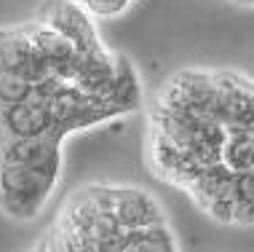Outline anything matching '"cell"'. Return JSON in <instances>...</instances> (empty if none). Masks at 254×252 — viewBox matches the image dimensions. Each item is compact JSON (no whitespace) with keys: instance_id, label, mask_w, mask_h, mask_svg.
<instances>
[{"instance_id":"277c9868","label":"cell","mask_w":254,"mask_h":252,"mask_svg":"<svg viewBox=\"0 0 254 252\" xmlns=\"http://www.w3.org/2000/svg\"><path fill=\"white\" fill-rule=\"evenodd\" d=\"M233 5H238V8H254V0H230Z\"/></svg>"},{"instance_id":"6da1fadb","label":"cell","mask_w":254,"mask_h":252,"mask_svg":"<svg viewBox=\"0 0 254 252\" xmlns=\"http://www.w3.org/2000/svg\"><path fill=\"white\" fill-rule=\"evenodd\" d=\"M147 172L219 226L254 228V76L185 65L145 105Z\"/></svg>"},{"instance_id":"5b68a950","label":"cell","mask_w":254,"mask_h":252,"mask_svg":"<svg viewBox=\"0 0 254 252\" xmlns=\"http://www.w3.org/2000/svg\"><path fill=\"white\" fill-rule=\"evenodd\" d=\"M72 3H78V5H80V3H83V0H72Z\"/></svg>"},{"instance_id":"3957f363","label":"cell","mask_w":254,"mask_h":252,"mask_svg":"<svg viewBox=\"0 0 254 252\" xmlns=\"http://www.w3.org/2000/svg\"><path fill=\"white\" fill-rule=\"evenodd\" d=\"M136 0H83L80 8L97 22V19H121L134 8Z\"/></svg>"},{"instance_id":"7a4b0ae2","label":"cell","mask_w":254,"mask_h":252,"mask_svg":"<svg viewBox=\"0 0 254 252\" xmlns=\"http://www.w3.org/2000/svg\"><path fill=\"white\" fill-rule=\"evenodd\" d=\"M16 252H180L171 217L153 190L94 180L62 201L30 250Z\"/></svg>"}]
</instances>
